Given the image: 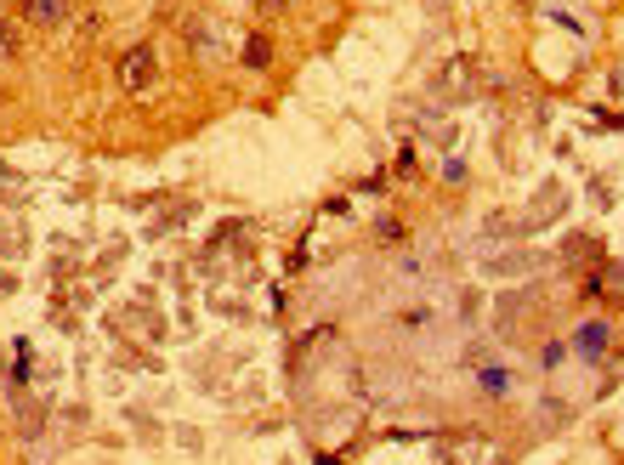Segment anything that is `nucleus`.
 Here are the masks:
<instances>
[{
	"label": "nucleus",
	"instance_id": "nucleus-2",
	"mask_svg": "<svg viewBox=\"0 0 624 465\" xmlns=\"http://www.w3.org/2000/svg\"><path fill=\"white\" fill-rule=\"evenodd\" d=\"M18 12H23V23H40L46 29V23L63 18V0H18Z\"/></svg>",
	"mask_w": 624,
	"mask_h": 465
},
{
	"label": "nucleus",
	"instance_id": "nucleus-7",
	"mask_svg": "<svg viewBox=\"0 0 624 465\" xmlns=\"http://www.w3.org/2000/svg\"><path fill=\"white\" fill-rule=\"evenodd\" d=\"M261 12H284V6H290V0H256Z\"/></svg>",
	"mask_w": 624,
	"mask_h": 465
},
{
	"label": "nucleus",
	"instance_id": "nucleus-3",
	"mask_svg": "<svg viewBox=\"0 0 624 465\" xmlns=\"http://www.w3.org/2000/svg\"><path fill=\"white\" fill-rule=\"evenodd\" d=\"M267 63H273V40L250 35V40H244V69H267Z\"/></svg>",
	"mask_w": 624,
	"mask_h": 465
},
{
	"label": "nucleus",
	"instance_id": "nucleus-6",
	"mask_svg": "<svg viewBox=\"0 0 624 465\" xmlns=\"http://www.w3.org/2000/svg\"><path fill=\"white\" fill-rule=\"evenodd\" d=\"M392 182H415V154H409V148H403L398 165H392Z\"/></svg>",
	"mask_w": 624,
	"mask_h": 465
},
{
	"label": "nucleus",
	"instance_id": "nucleus-5",
	"mask_svg": "<svg viewBox=\"0 0 624 465\" xmlns=\"http://www.w3.org/2000/svg\"><path fill=\"white\" fill-rule=\"evenodd\" d=\"M579 346H585V352H602V346H607V329H602V324H585V329H579Z\"/></svg>",
	"mask_w": 624,
	"mask_h": 465
},
{
	"label": "nucleus",
	"instance_id": "nucleus-4",
	"mask_svg": "<svg viewBox=\"0 0 624 465\" xmlns=\"http://www.w3.org/2000/svg\"><path fill=\"white\" fill-rule=\"evenodd\" d=\"M6 57H18V23L12 18H0V63Z\"/></svg>",
	"mask_w": 624,
	"mask_h": 465
},
{
	"label": "nucleus",
	"instance_id": "nucleus-1",
	"mask_svg": "<svg viewBox=\"0 0 624 465\" xmlns=\"http://www.w3.org/2000/svg\"><path fill=\"white\" fill-rule=\"evenodd\" d=\"M114 80H120L125 97H148V91L159 86V57H154V46H131V52H120V63H114Z\"/></svg>",
	"mask_w": 624,
	"mask_h": 465
}]
</instances>
